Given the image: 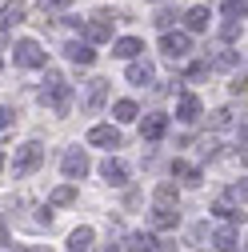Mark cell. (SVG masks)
Instances as JSON below:
<instances>
[{
	"instance_id": "cell-1",
	"label": "cell",
	"mask_w": 248,
	"mask_h": 252,
	"mask_svg": "<svg viewBox=\"0 0 248 252\" xmlns=\"http://www.w3.org/2000/svg\"><path fill=\"white\" fill-rule=\"evenodd\" d=\"M40 100L56 112V116H64L68 108H72V88H68V80L60 76V72H52L48 68V76H44V88H40Z\"/></svg>"
},
{
	"instance_id": "cell-2",
	"label": "cell",
	"mask_w": 248,
	"mask_h": 252,
	"mask_svg": "<svg viewBox=\"0 0 248 252\" xmlns=\"http://www.w3.org/2000/svg\"><path fill=\"white\" fill-rule=\"evenodd\" d=\"M40 160H44V144L28 140V144H20L16 156H12V172H16V176H28V172L40 168Z\"/></svg>"
},
{
	"instance_id": "cell-3",
	"label": "cell",
	"mask_w": 248,
	"mask_h": 252,
	"mask_svg": "<svg viewBox=\"0 0 248 252\" xmlns=\"http://www.w3.org/2000/svg\"><path fill=\"white\" fill-rule=\"evenodd\" d=\"M160 52L168 56V60H184L192 52V36L188 32H164L160 36Z\"/></svg>"
},
{
	"instance_id": "cell-4",
	"label": "cell",
	"mask_w": 248,
	"mask_h": 252,
	"mask_svg": "<svg viewBox=\"0 0 248 252\" xmlns=\"http://www.w3.org/2000/svg\"><path fill=\"white\" fill-rule=\"evenodd\" d=\"M44 60H48V56H44V48H40L36 40H28V36L16 40V64H20V68H40Z\"/></svg>"
},
{
	"instance_id": "cell-5",
	"label": "cell",
	"mask_w": 248,
	"mask_h": 252,
	"mask_svg": "<svg viewBox=\"0 0 248 252\" xmlns=\"http://www.w3.org/2000/svg\"><path fill=\"white\" fill-rule=\"evenodd\" d=\"M84 36H88V44L112 40V16H108V12H96L92 20H84Z\"/></svg>"
},
{
	"instance_id": "cell-6",
	"label": "cell",
	"mask_w": 248,
	"mask_h": 252,
	"mask_svg": "<svg viewBox=\"0 0 248 252\" xmlns=\"http://www.w3.org/2000/svg\"><path fill=\"white\" fill-rule=\"evenodd\" d=\"M60 168H64V176H68V180H84L92 164H88V156H84L80 148H72V152H64V160H60Z\"/></svg>"
},
{
	"instance_id": "cell-7",
	"label": "cell",
	"mask_w": 248,
	"mask_h": 252,
	"mask_svg": "<svg viewBox=\"0 0 248 252\" xmlns=\"http://www.w3.org/2000/svg\"><path fill=\"white\" fill-rule=\"evenodd\" d=\"M88 144H96V148H120V132L112 128V124H92V128H88Z\"/></svg>"
},
{
	"instance_id": "cell-8",
	"label": "cell",
	"mask_w": 248,
	"mask_h": 252,
	"mask_svg": "<svg viewBox=\"0 0 248 252\" xmlns=\"http://www.w3.org/2000/svg\"><path fill=\"white\" fill-rule=\"evenodd\" d=\"M200 96H192V92H184V96L176 100V120H184V124H196L200 120Z\"/></svg>"
},
{
	"instance_id": "cell-9",
	"label": "cell",
	"mask_w": 248,
	"mask_h": 252,
	"mask_svg": "<svg viewBox=\"0 0 248 252\" xmlns=\"http://www.w3.org/2000/svg\"><path fill=\"white\" fill-rule=\"evenodd\" d=\"M104 100H108V80H88V92H84V112H96Z\"/></svg>"
},
{
	"instance_id": "cell-10",
	"label": "cell",
	"mask_w": 248,
	"mask_h": 252,
	"mask_svg": "<svg viewBox=\"0 0 248 252\" xmlns=\"http://www.w3.org/2000/svg\"><path fill=\"white\" fill-rule=\"evenodd\" d=\"M64 56L72 60V64H92V60H96V52H92L88 40H68L64 44Z\"/></svg>"
},
{
	"instance_id": "cell-11",
	"label": "cell",
	"mask_w": 248,
	"mask_h": 252,
	"mask_svg": "<svg viewBox=\"0 0 248 252\" xmlns=\"http://www.w3.org/2000/svg\"><path fill=\"white\" fill-rule=\"evenodd\" d=\"M140 132H144V140H160V136L168 132V116H164V112H152V116H144Z\"/></svg>"
},
{
	"instance_id": "cell-12",
	"label": "cell",
	"mask_w": 248,
	"mask_h": 252,
	"mask_svg": "<svg viewBox=\"0 0 248 252\" xmlns=\"http://www.w3.org/2000/svg\"><path fill=\"white\" fill-rule=\"evenodd\" d=\"M100 176H104L108 184H128V164H124V160H112V156H108V160L100 164Z\"/></svg>"
},
{
	"instance_id": "cell-13",
	"label": "cell",
	"mask_w": 248,
	"mask_h": 252,
	"mask_svg": "<svg viewBox=\"0 0 248 252\" xmlns=\"http://www.w3.org/2000/svg\"><path fill=\"white\" fill-rule=\"evenodd\" d=\"M208 20H212V16H208V8H204V4L188 8V12H184V28H188V36H192V32H204Z\"/></svg>"
},
{
	"instance_id": "cell-14",
	"label": "cell",
	"mask_w": 248,
	"mask_h": 252,
	"mask_svg": "<svg viewBox=\"0 0 248 252\" xmlns=\"http://www.w3.org/2000/svg\"><path fill=\"white\" fill-rule=\"evenodd\" d=\"M140 52H144V44H140L136 36H124V40L112 44V56H120V60H136Z\"/></svg>"
},
{
	"instance_id": "cell-15",
	"label": "cell",
	"mask_w": 248,
	"mask_h": 252,
	"mask_svg": "<svg viewBox=\"0 0 248 252\" xmlns=\"http://www.w3.org/2000/svg\"><path fill=\"white\" fill-rule=\"evenodd\" d=\"M176 224H180V212L176 208H164V204L152 208V228H176Z\"/></svg>"
},
{
	"instance_id": "cell-16",
	"label": "cell",
	"mask_w": 248,
	"mask_h": 252,
	"mask_svg": "<svg viewBox=\"0 0 248 252\" xmlns=\"http://www.w3.org/2000/svg\"><path fill=\"white\" fill-rule=\"evenodd\" d=\"M124 248H128V252H156L160 244H156V236H152V232H132Z\"/></svg>"
},
{
	"instance_id": "cell-17",
	"label": "cell",
	"mask_w": 248,
	"mask_h": 252,
	"mask_svg": "<svg viewBox=\"0 0 248 252\" xmlns=\"http://www.w3.org/2000/svg\"><path fill=\"white\" fill-rule=\"evenodd\" d=\"M92 240H96V232L84 224V228H76V232L68 236V248H72V252H92Z\"/></svg>"
},
{
	"instance_id": "cell-18",
	"label": "cell",
	"mask_w": 248,
	"mask_h": 252,
	"mask_svg": "<svg viewBox=\"0 0 248 252\" xmlns=\"http://www.w3.org/2000/svg\"><path fill=\"white\" fill-rule=\"evenodd\" d=\"M124 76H128V84H148L152 80V64H148V60H132Z\"/></svg>"
},
{
	"instance_id": "cell-19",
	"label": "cell",
	"mask_w": 248,
	"mask_h": 252,
	"mask_svg": "<svg viewBox=\"0 0 248 252\" xmlns=\"http://www.w3.org/2000/svg\"><path fill=\"white\" fill-rule=\"evenodd\" d=\"M112 116H116L120 124H128V120L140 116V108H136V100H116V104H112Z\"/></svg>"
},
{
	"instance_id": "cell-20",
	"label": "cell",
	"mask_w": 248,
	"mask_h": 252,
	"mask_svg": "<svg viewBox=\"0 0 248 252\" xmlns=\"http://www.w3.org/2000/svg\"><path fill=\"white\" fill-rule=\"evenodd\" d=\"M172 176H180L188 188H196V184H200V168H188L184 160H172Z\"/></svg>"
},
{
	"instance_id": "cell-21",
	"label": "cell",
	"mask_w": 248,
	"mask_h": 252,
	"mask_svg": "<svg viewBox=\"0 0 248 252\" xmlns=\"http://www.w3.org/2000/svg\"><path fill=\"white\" fill-rule=\"evenodd\" d=\"M240 32H244V16H224V24H220V36L232 44Z\"/></svg>"
},
{
	"instance_id": "cell-22",
	"label": "cell",
	"mask_w": 248,
	"mask_h": 252,
	"mask_svg": "<svg viewBox=\"0 0 248 252\" xmlns=\"http://www.w3.org/2000/svg\"><path fill=\"white\" fill-rule=\"evenodd\" d=\"M212 244L220 248V252H236V232H232V228H220V232L212 236Z\"/></svg>"
},
{
	"instance_id": "cell-23",
	"label": "cell",
	"mask_w": 248,
	"mask_h": 252,
	"mask_svg": "<svg viewBox=\"0 0 248 252\" xmlns=\"http://www.w3.org/2000/svg\"><path fill=\"white\" fill-rule=\"evenodd\" d=\"M156 204H164V208L176 204V184H172V180H164V184L156 188Z\"/></svg>"
},
{
	"instance_id": "cell-24",
	"label": "cell",
	"mask_w": 248,
	"mask_h": 252,
	"mask_svg": "<svg viewBox=\"0 0 248 252\" xmlns=\"http://www.w3.org/2000/svg\"><path fill=\"white\" fill-rule=\"evenodd\" d=\"M212 212L220 216V220H236V216L244 220V212H240V208H232V200H216V204H212Z\"/></svg>"
},
{
	"instance_id": "cell-25",
	"label": "cell",
	"mask_w": 248,
	"mask_h": 252,
	"mask_svg": "<svg viewBox=\"0 0 248 252\" xmlns=\"http://www.w3.org/2000/svg\"><path fill=\"white\" fill-rule=\"evenodd\" d=\"M72 200H76V188L72 184H60L56 192H52V204H72Z\"/></svg>"
},
{
	"instance_id": "cell-26",
	"label": "cell",
	"mask_w": 248,
	"mask_h": 252,
	"mask_svg": "<svg viewBox=\"0 0 248 252\" xmlns=\"http://www.w3.org/2000/svg\"><path fill=\"white\" fill-rule=\"evenodd\" d=\"M0 20H4V24H20L24 20V4H8L4 12H0Z\"/></svg>"
},
{
	"instance_id": "cell-27",
	"label": "cell",
	"mask_w": 248,
	"mask_h": 252,
	"mask_svg": "<svg viewBox=\"0 0 248 252\" xmlns=\"http://www.w3.org/2000/svg\"><path fill=\"white\" fill-rule=\"evenodd\" d=\"M236 60H240V56H236V48H224L220 56L212 60V64H216V68H236Z\"/></svg>"
},
{
	"instance_id": "cell-28",
	"label": "cell",
	"mask_w": 248,
	"mask_h": 252,
	"mask_svg": "<svg viewBox=\"0 0 248 252\" xmlns=\"http://www.w3.org/2000/svg\"><path fill=\"white\" fill-rule=\"evenodd\" d=\"M208 76V60H196V64H188V72H184V80H204Z\"/></svg>"
},
{
	"instance_id": "cell-29",
	"label": "cell",
	"mask_w": 248,
	"mask_h": 252,
	"mask_svg": "<svg viewBox=\"0 0 248 252\" xmlns=\"http://www.w3.org/2000/svg\"><path fill=\"white\" fill-rule=\"evenodd\" d=\"M248 0H224V16H244Z\"/></svg>"
},
{
	"instance_id": "cell-30",
	"label": "cell",
	"mask_w": 248,
	"mask_h": 252,
	"mask_svg": "<svg viewBox=\"0 0 248 252\" xmlns=\"http://www.w3.org/2000/svg\"><path fill=\"white\" fill-rule=\"evenodd\" d=\"M64 4H72V0H40V12H52V8H64Z\"/></svg>"
},
{
	"instance_id": "cell-31",
	"label": "cell",
	"mask_w": 248,
	"mask_h": 252,
	"mask_svg": "<svg viewBox=\"0 0 248 252\" xmlns=\"http://www.w3.org/2000/svg\"><path fill=\"white\" fill-rule=\"evenodd\" d=\"M172 20H176V16H172V12H168V8H164V12H156V24H160V28H164V32H168V24H172Z\"/></svg>"
},
{
	"instance_id": "cell-32",
	"label": "cell",
	"mask_w": 248,
	"mask_h": 252,
	"mask_svg": "<svg viewBox=\"0 0 248 252\" xmlns=\"http://www.w3.org/2000/svg\"><path fill=\"white\" fill-rule=\"evenodd\" d=\"M228 116H232V112H224V108H220V112H212V124H216V128H224Z\"/></svg>"
},
{
	"instance_id": "cell-33",
	"label": "cell",
	"mask_w": 248,
	"mask_h": 252,
	"mask_svg": "<svg viewBox=\"0 0 248 252\" xmlns=\"http://www.w3.org/2000/svg\"><path fill=\"white\" fill-rule=\"evenodd\" d=\"M8 244V228H4V220H0V248Z\"/></svg>"
},
{
	"instance_id": "cell-34",
	"label": "cell",
	"mask_w": 248,
	"mask_h": 252,
	"mask_svg": "<svg viewBox=\"0 0 248 252\" xmlns=\"http://www.w3.org/2000/svg\"><path fill=\"white\" fill-rule=\"evenodd\" d=\"M28 252H48V248H28Z\"/></svg>"
},
{
	"instance_id": "cell-35",
	"label": "cell",
	"mask_w": 248,
	"mask_h": 252,
	"mask_svg": "<svg viewBox=\"0 0 248 252\" xmlns=\"http://www.w3.org/2000/svg\"><path fill=\"white\" fill-rule=\"evenodd\" d=\"M0 168H4V156H0Z\"/></svg>"
},
{
	"instance_id": "cell-36",
	"label": "cell",
	"mask_w": 248,
	"mask_h": 252,
	"mask_svg": "<svg viewBox=\"0 0 248 252\" xmlns=\"http://www.w3.org/2000/svg\"><path fill=\"white\" fill-rule=\"evenodd\" d=\"M0 68H4V64H0Z\"/></svg>"
}]
</instances>
